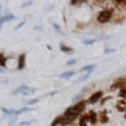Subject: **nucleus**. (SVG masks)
Wrapping results in <instances>:
<instances>
[{"mask_svg": "<svg viewBox=\"0 0 126 126\" xmlns=\"http://www.w3.org/2000/svg\"><path fill=\"white\" fill-rule=\"evenodd\" d=\"M112 9H106L102 12H100L97 17V20L100 23H106L110 21V19L112 17Z\"/></svg>", "mask_w": 126, "mask_h": 126, "instance_id": "1", "label": "nucleus"}, {"mask_svg": "<svg viewBox=\"0 0 126 126\" xmlns=\"http://www.w3.org/2000/svg\"><path fill=\"white\" fill-rule=\"evenodd\" d=\"M85 104H86V102H85L84 100H83V101H80V102H78L77 104H76L74 106H72L73 107V113H72V114L71 115L72 117V118L73 119L77 118V117L83 111L85 108Z\"/></svg>", "mask_w": 126, "mask_h": 126, "instance_id": "2", "label": "nucleus"}, {"mask_svg": "<svg viewBox=\"0 0 126 126\" xmlns=\"http://www.w3.org/2000/svg\"><path fill=\"white\" fill-rule=\"evenodd\" d=\"M102 94H103L102 91H97V92L92 94V95L90 97V99H89V100H88V102H89L90 103H91V104L96 102L97 101L101 98V96L102 95Z\"/></svg>", "mask_w": 126, "mask_h": 126, "instance_id": "3", "label": "nucleus"}, {"mask_svg": "<svg viewBox=\"0 0 126 126\" xmlns=\"http://www.w3.org/2000/svg\"><path fill=\"white\" fill-rule=\"evenodd\" d=\"M16 18L17 17H16V16H14V14H8L6 16H2V17H1V18H0V24H1V27L2 26V24H4L5 22L15 20Z\"/></svg>", "mask_w": 126, "mask_h": 126, "instance_id": "4", "label": "nucleus"}, {"mask_svg": "<svg viewBox=\"0 0 126 126\" xmlns=\"http://www.w3.org/2000/svg\"><path fill=\"white\" fill-rule=\"evenodd\" d=\"M125 84H126V80H125V79L121 78V79H119L118 80H117L113 85H111L110 88H111V90H113V89H115V88L123 87V86H124Z\"/></svg>", "mask_w": 126, "mask_h": 126, "instance_id": "5", "label": "nucleus"}, {"mask_svg": "<svg viewBox=\"0 0 126 126\" xmlns=\"http://www.w3.org/2000/svg\"><path fill=\"white\" fill-rule=\"evenodd\" d=\"M72 121H74V119L72 118V116H64V117H62V120L60 124H61L62 126H65V125L70 124Z\"/></svg>", "mask_w": 126, "mask_h": 126, "instance_id": "6", "label": "nucleus"}, {"mask_svg": "<svg viewBox=\"0 0 126 126\" xmlns=\"http://www.w3.org/2000/svg\"><path fill=\"white\" fill-rule=\"evenodd\" d=\"M88 116H89V121L91 122V125H94L97 121V114L96 113L93 111V110H90L89 113H88Z\"/></svg>", "mask_w": 126, "mask_h": 126, "instance_id": "7", "label": "nucleus"}, {"mask_svg": "<svg viewBox=\"0 0 126 126\" xmlns=\"http://www.w3.org/2000/svg\"><path fill=\"white\" fill-rule=\"evenodd\" d=\"M24 62H25V55L22 54V55H21L20 56H19V58H18V66H17L18 69H24Z\"/></svg>", "mask_w": 126, "mask_h": 126, "instance_id": "8", "label": "nucleus"}, {"mask_svg": "<svg viewBox=\"0 0 126 126\" xmlns=\"http://www.w3.org/2000/svg\"><path fill=\"white\" fill-rule=\"evenodd\" d=\"M106 113L107 111L106 110H104L103 112L100 113V121L102 124H106L109 121V118L106 116Z\"/></svg>", "mask_w": 126, "mask_h": 126, "instance_id": "9", "label": "nucleus"}, {"mask_svg": "<svg viewBox=\"0 0 126 126\" xmlns=\"http://www.w3.org/2000/svg\"><path fill=\"white\" fill-rule=\"evenodd\" d=\"M28 88V87H27L26 85H22V86H21V87H17V89H15L14 91H13V94H17V93H19V92H22L23 93L24 91H25Z\"/></svg>", "mask_w": 126, "mask_h": 126, "instance_id": "10", "label": "nucleus"}, {"mask_svg": "<svg viewBox=\"0 0 126 126\" xmlns=\"http://www.w3.org/2000/svg\"><path fill=\"white\" fill-rule=\"evenodd\" d=\"M89 120V116L88 114H85V115H83L80 118V126H84L86 125V121Z\"/></svg>", "mask_w": 126, "mask_h": 126, "instance_id": "11", "label": "nucleus"}, {"mask_svg": "<svg viewBox=\"0 0 126 126\" xmlns=\"http://www.w3.org/2000/svg\"><path fill=\"white\" fill-rule=\"evenodd\" d=\"M75 73L74 71H69V72H63L61 75H60V77L64 78V79H69V77H71L72 76H73Z\"/></svg>", "mask_w": 126, "mask_h": 126, "instance_id": "12", "label": "nucleus"}, {"mask_svg": "<svg viewBox=\"0 0 126 126\" xmlns=\"http://www.w3.org/2000/svg\"><path fill=\"white\" fill-rule=\"evenodd\" d=\"M60 49H61L62 51L65 52V53H70V52H72V50H73V49L71 48V47H66L65 45H63V44H61Z\"/></svg>", "mask_w": 126, "mask_h": 126, "instance_id": "13", "label": "nucleus"}, {"mask_svg": "<svg viewBox=\"0 0 126 126\" xmlns=\"http://www.w3.org/2000/svg\"><path fill=\"white\" fill-rule=\"evenodd\" d=\"M2 111L4 112L5 113H6L7 115H14L17 113V110H7L4 108V107H2Z\"/></svg>", "mask_w": 126, "mask_h": 126, "instance_id": "14", "label": "nucleus"}, {"mask_svg": "<svg viewBox=\"0 0 126 126\" xmlns=\"http://www.w3.org/2000/svg\"><path fill=\"white\" fill-rule=\"evenodd\" d=\"M33 110V109H31V108H28V107H23L22 109L17 110V113H16V115H18V114H21L22 113H27V112H29Z\"/></svg>", "mask_w": 126, "mask_h": 126, "instance_id": "15", "label": "nucleus"}, {"mask_svg": "<svg viewBox=\"0 0 126 126\" xmlns=\"http://www.w3.org/2000/svg\"><path fill=\"white\" fill-rule=\"evenodd\" d=\"M6 60H7V58L3 56V54L2 53L0 54V65H1L2 67H6Z\"/></svg>", "mask_w": 126, "mask_h": 126, "instance_id": "16", "label": "nucleus"}, {"mask_svg": "<svg viewBox=\"0 0 126 126\" xmlns=\"http://www.w3.org/2000/svg\"><path fill=\"white\" fill-rule=\"evenodd\" d=\"M95 67V65H85L84 67L82 68L80 72H82V71H90V70H93V68Z\"/></svg>", "mask_w": 126, "mask_h": 126, "instance_id": "17", "label": "nucleus"}, {"mask_svg": "<svg viewBox=\"0 0 126 126\" xmlns=\"http://www.w3.org/2000/svg\"><path fill=\"white\" fill-rule=\"evenodd\" d=\"M36 88H29V87H28L26 91H24L23 94H24V95H29V94H34L35 92H36Z\"/></svg>", "mask_w": 126, "mask_h": 126, "instance_id": "18", "label": "nucleus"}, {"mask_svg": "<svg viewBox=\"0 0 126 126\" xmlns=\"http://www.w3.org/2000/svg\"><path fill=\"white\" fill-rule=\"evenodd\" d=\"M92 72V70H90V71H87V72L85 75H84L83 77H82L81 78H80L78 80V81L77 82H80V81H84V80H86L87 79H88L89 78V77H90V74H91V72Z\"/></svg>", "mask_w": 126, "mask_h": 126, "instance_id": "19", "label": "nucleus"}, {"mask_svg": "<svg viewBox=\"0 0 126 126\" xmlns=\"http://www.w3.org/2000/svg\"><path fill=\"white\" fill-rule=\"evenodd\" d=\"M72 113H73V107L70 106L65 111L64 116H71L72 114Z\"/></svg>", "mask_w": 126, "mask_h": 126, "instance_id": "20", "label": "nucleus"}, {"mask_svg": "<svg viewBox=\"0 0 126 126\" xmlns=\"http://www.w3.org/2000/svg\"><path fill=\"white\" fill-rule=\"evenodd\" d=\"M53 27L55 28V29L58 32V33H60V34H62V35H65V33L64 32H62V28H60V26L58 24H56V23H54L53 24Z\"/></svg>", "mask_w": 126, "mask_h": 126, "instance_id": "21", "label": "nucleus"}, {"mask_svg": "<svg viewBox=\"0 0 126 126\" xmlns=\"http://www.w3.org/2000/svg\"><path fill=\"white\" fill-rule=\"evenodd\" d=\"M61 120H62V117L61 116L57 117V118L54 120V121L52 122L51 126H57V125L59 124V123L61 122Z\"/></svg>", "mask_w": 126, "mask_h": 126, "instance_id": "22", "label": "nucleus"}, {"mask_svg": "<svg viewBox=\"0 0 126 126\" xmlns=\"http://www.w3.org/2000/svg\"><path fill=\"white\" fill-rule=\"evenodd\" d=\"M119 96L123 97V98H126V87H121V91L119 92Z\"/></svg>", "mask_w": 126, "mask_h": 126, "instance_id": "23", "label": "nucleus"}, {"mask_svg": "<svg viewBox=\"0 0 126 126\" xmlns=\"http://www.w3.org/2000/svg\"><path fill=\"white\" fill-rule=\"evenodd\" d=\"M95 41H96L95 39H84L83 41V43L84 45H91V44H93Z\"/></svg>", "mask_w": 126, "mask_h": 126, "instance_id": "24", "label": "nucleus"}, {"mask_svg": "<svg viewBox=\"0 0 126 126\" xmlns=\"http://www.w3.org/2000/svg\"><path fill=\"white\" fill-rule=\"evenodd\" d=\"M17 116L14 117L13 118H11L10 120H9V126H14L15 124H16V121H17Z\"/></svg>", "mask_w": 126, "mask_h": 126, "instance_id": "25", "label": "nucleus"}, {"mask_svg": "<svg viewBox=\"0 0 126 126\" xmlns=\"http://www.w3.org/2000/svg\"><path fill=\"white\" fill-rule=\"evenodd\" d=\"M25 24H26V21H24L21 22L20 24H18L17 25V26H16V27L14 28V30H15V31H17V30H18V29H20V28L23 27Z\"/></svg>", "mask_w": 126, "mask_h": 126, "instance_id": "26", "label": "nucleus"}, {"mask_svg": "<svg viewBox=\"0 0 126 126\" xmlns=\"http://www.w3.org/2000/svg\"><path fill=\"white\" fill-rule=\"evenodd\" d=\"M33 2L32 1H26L24 2L23 4L21 5V8H24V7H28V6H29L31 5H32Z\"/></svg>", "mask_w": 126, "mask_h": 126, "instance_id": "27", "label": "nucleus"}, {"mask_svg": "<svg viewBox=\"0 0 126 126\" xmlns=\"http://www.w3.org/2000/svg\"><path fill=\"white\" fill-rule=\"evenodd\" d=\"M38 101H39V99H32V100H30L28 101V102H27L28 105H33V104H36L38 102Z\"/></svg>", "mask_w": 126, "mask_h": 126, "instance_id": "28", "label": "nucleus"}, {"mask_svg": "<svg viewBox=\"0 0 126 126\" xmlns=\"http://www.w3.org/2000/svg\"><path fill=\"white\" fill-rule=\"evenodd\" d=\"M77 62V60L76 59H72V60H70V61H69L66 62V65H74L75 63Z\"/></svg>", "mask_w": 126, "mask_h": 126, "instance_id": "29", "label": "nucleus"}, {"mask_svg": "<svg viewBox=\"0 0 126 126\" xmlns=\"http://www.w3.org/2000/svg\"><path fill=\"white\" fill-rule=\"evenodd\" d=\"M112 99V97L111 96H108V97H106V98H104V99L102 100V102H101V105H103L104 103H105L107 100H109V99Z\"/></svg>", "mask_w": 126, "mask_h": 126, "instance_id": "30", "label": "nucleus"}, {"mask_svg": "<svg viewBox=\"0 0 126 126\" xmlns=\"http://www.w3.org/2000/svg\"><path fill=\"white\" fill-rule=\"evenodd\" d=\"M21 126H29L30 125V122L29 121H22L20 123Z\"/></svg>", "mask_w": 126, "mask_h": 126, "instance_id": "31", "label": "nucleus"}, {"mask_svg": "<svg viewBox=\"0 0 126 126\" xmlns=\"http://www.w3.org/2000/svg\"><path fill=\"white\" fill-rule=\"evenodd\" d=\"M117 109H118L119 111H121V112H123L125 110V109L124 108H122L121 106H120L119 105H117Z\"/></svg>", "mask_w": 126, "mask_h": 126, "instance_id": "32", "label": "nucleus"}, {"mask_svg": "<svg viewBox=\"0 0 126 126\" xmlns=\"http://www.w3.org/2000/svg\"><path fill=\"white\" fill-rule=\"evenodd\" d=\"M43 29V28L42 27H40V26H37V25H36V26L34 27V30H39V31H41Z\"/></svg>", "mask_w": 126, "mask_h": 126, "instance_id": "33", "label": "nucleus"}, {"mask_svg": "<svg viewBox=\"0 0 126 126\" xmlns=\"http://www.w3.org/2000/svg\"><path fill=\"white\" fill-rule=\"evenodd\" d=\"M115 50H113V49H106L105 50V53H110V52H113Z\"/></svg>", "mask_w": 126, "mask_h": 126, "instance_id": "34", "label": "nucleus"}, {"mask_svg": "<svg viewBox=\"0 0 126 126\" xmlns=\"http://www.w3.org/2000/svg\"><path fill=\"white\" fill-rule=\"evenodd\" d=\"M56 93V91H53V92H51V93H49V94H47V95H53L54 94H55Z\"/></svg>", "mask_w": 126, "mask_h": 126, "instance_id": "35", "label": "nucleus"}, {"mask_svg": "<svg viewBox=\"0 0 126 126\" xmlns=\"http://www.w3.org/2000/svg\"><path fill=\"white\" fill-rule=\"evenodd\" d=\"M47 48H48L49 50H52V47H50L49 45H47Z\"/></svg>", "mask_w": 126, "mask_h": 126, "instance_id": "36", "label": "nucleus"}, {"mask_svg": "<svg viewBox=\"0 0 126 126\" xmlns=\"http://www.w3.org/2000/svg\"><path fill=\"white\" fill-rule=\"evenodd\" d=\"M77 2V1H72V2H71V4H76Z\"/></svg>", "mask_w": 126, "mask_h": 126, "instance_id": "37", "label": "nucleus"}, {"mask_svg": "<svg viewBox=\"0 0 126 126\" xmlns=\"http://www.w3.org/2000/svg\"><path fill=\"white\" fill-rule=\"evenodd\" d=\"M125 118H126V113H125Z\"/></svg>", "mask_w": 126, "mask_h": 126, "instance_id": "38", "label": "nucleus"}]
</instances>
